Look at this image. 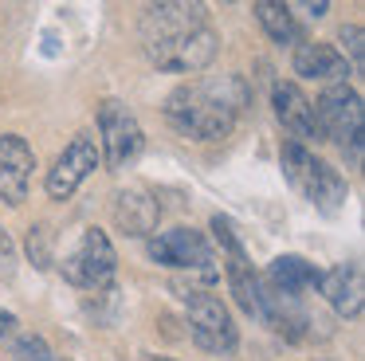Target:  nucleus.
Instances as JSON below:
<instances>
[{
    "mask_svg": "<svg viewBox=\"0 0 365 361\" xmlns=\"http://www.w3.org/2000/svg\"><path fill=\"white\" fill-rule=\"evenodd\" d=\"M252 91L240 75H208L177 86L165 98V118L177 133L197 141H220L232 133L236 114L247 106Z\"/></svg>",
    "mask_w": 365,
    "mask_h": 361,
    "instance_id": "nucleus-1",
    "label": "nucleus"
},
{
    "mask_svg": "<svg viewBox=\"0 0 365 361\" xmlns=\"http://www.w3.org/2000/svg\"><path fill=\"white\" fill-rule=\"evenodd\" d=\"M283 173L310 204H318L322 212H338L341 200H346V177L334 169L330 161L314 157L307 146L299 141H283Z\"/></svg>",
    "mask_w": 365,
    "mask_h": 361,
    "instance_id": "nucleus-2",
    "label": "nucleus"
},
{
    "mask_svg": "<svg viewBox=\"0 0 365 361\" xmlns=\"http://www.w3.org/2000/svg\"><path fill=\"white\" fill-rule=\"evenodd\" d=\"M361 94L354 86L338 83V86H326L314 102V122L318 133L326 141H338L341 149L349 153V161H361Z\"/></svg>",
    "mask_w": 365,
    "mask_h": 361,
    "instance_id": "nucleus-3",
    "label": "nucleus"
},
{
    "mask_svg": "<svg viewBox=\"0 0 365 361\" xmlns=\"http://www.w3.org/2000/svg\"><path fill=\"white\" fill-rule=\"evenodd\" d=\"M181 298H185V314H189L192 342H197L200 350H208V353H220V357L236 353L240 334H236V322H232L228 306H224L216 295L200 290V287H189Z\"/></svg>",
    "mask_w": 365,
    "mask_h": 361,
    "instance_id": "nucleus-4",
    "label": "nucleus"
},
{
    "mask_svg": "<svg viewBox=\"0 0 365 361\" xmlns=\"http://www.w3.org/2000/svg\"><path fill=\"white\" fill-rule=\"evenodd\" d=\"M59 267H63V279L71 287L103 290V287H110L114 271H118V255H114V243L103 228H87Z\"/></svg>",
    "mask_w": 365,
    "mask_h": 361,
    "instance_id": "nucleus-5",
    "label": "nucleus"
},
{
    "mask_svg": "<svg viewBox=\"0 0 365 361\" xmlns=\"http://www.w3.org/2000/svg\"><path fill=\"white\" fill-rule=\"evenodd\" d=\"M150 259L158 267L169 271H192L205 283L216 279V255L208 248V240L197 228H173V232H161L150 240Z\"/></svg>",
    "mask_w": 365,
    "mask_h": 361,
    "instance_id": "nucleus-6",
    "label": "nucleus"
},
{
    "mask_svg": "<svg viewBox=\"0 0 365 361\" xmlns=\"http://www.w3.org/2000/svg\"><path fill=\"white\" fill-rule=\"evenodd\" d=\"M142 51H145V59H150L158 71L197 75V71H205L208 63L216 59V51H220V36H216L212 28H200V31H189V36L165 39V44H150V47H142Z\"/></svg>",
    "mask_w": 365,
    "mask_h": 361,
    "instance_id": "nucleus-7",
    "label": "nucleus"
},
{
    "mask_svg": "<svg viewBox=\"0 0 365 361\" xmlns=\"http://www.w3.org/2000/svg\"><path fill=\"white\" fill-rule=\"evenodd\" d=\"M208 28V8L197 0H161V4H145L138 31H142V47L165 44V39L189 36V31Z\"/></svg>",
    "mask_w": 365,
    "mask_h": 361,
    "instance_id": "nucleus-8",
    "label": "nucleus"
},
{
    "mask_svg": "<svg viewBox=\"0 0 365 361\" xmlns=\"http://www.w3.org/2000/svg\"><path fill=\"white\" fill-rule=\"evenodd\" d=\"M98 138H103V153L98 157H106L110 169H126L145 146V133L138 126V118L114 98L103 102V110H98Z\"/></svg>",
    "mask_w": 365,
    "mask_h": 361,
    "instance_id": "nucleus-9",
    "label": "nucleus"
},
{
    "mask_svg": "<svg viewBox=\"0 0 365 361\" xmlns=\"http://www.w3.org/2000/svg\"><path fill=\"white\" fill-rule=\"evenodd\" d=\"M98 161H103V157H98V141L91 138V133L71 138L63 146V153H59L48 169V196L51 200H71L75 188L98 169Z\"/></svg>",
    "mask_w": 365,
    "mask_h": 361,
    "instance_id": "nucleus-10",
    "label": "nucleus"
},
{
    "mask_svg": "<svg viewBox=\"0 0 365 361\" xmlns=\"http://www.w3.org/2000/svg\"><path fill=\"white\" fill-rule=\"evenodd\" d=\"M36 169V153L20 133H0V200L24 204L28 200V177Z\"/></svg>",
    "mask_w": 365,
    "mask_h": 361,
    "instance_id": "nucleus-11",
    "label": "nucleus"
},
{
    "mask_svg": "<svg viewBox=\"0 0 365 361\" xmlns=\"http://www.w3.org/2000/svg\"><path fill=\"white\" fill-rule=\"evenodd\" d=\"M271 106H275V118L283 122V130L291 133V141H322L314 122V102L299 91L294 83H275L271 86Z\"/></svg>",
    "mask_w": 365,
    "mask_h": 361,
    "instance_id": "nucleus-12",
    "label": "nucleus"
},
{
    "mask_svg": "<svg viewBox=\"0 0 365 361\" xmlns=\"http://www.w3.org/2000/svg\"><path fill=\"white\" fill-rule=\"evenodd\" d=\"M110 216H114V224H118V232L142 240V235L158 232L161 204H158V196L142 193V188H122V193H114V200H110Z\"/></svg>",
    "mask_w": 365,
    "mask_h": 361,
    "instance_id": "nucleus-13",
    "label": "nucleus"
},
{
    "mask_svg": "<svg viewBox=\"0 0 365 361\" xmlns=\"http://www.w3.org/2000/svg\"><path fill=\"white\" fill-rule=\"evenodd\" d=\"M318 290L326 295V302L341 314V318H357L365 306V279H361V263H338L318 279Z\"/></svg>",
    "mask_w": 365,
    "mask_h": 361,
    "instance_id": "nucleus-14",
    "label": "nucleus"
},
{
    "mask_svg": "<svg viewBox=\"0 0 365 361\" xmlns=\"http://www.w3.org/2000/svg\"><path fill=\"white\" fill-rule=\"evenodd\" d=\"M294 75L302 78H322V83H346L349 67L330 44H294Z\"/></svg>",
    "mask_w": 365,
    "mask_h": 361,
    "instance_id": "nucleus-15",
    "label": "nucleus"
},
{
    "mask_svg": "<svg viewBox=\"0 0 365 361\" xmlns=\"http://www.w3.org/2000/svg\"><path fill=\"white\" fill-rule=\"evenodd\" d=\"M318 279H322V271H318L314 263H307L302 255H279V259H271L267 279H263V283H267L271 290H279V295L302 298L307 290L318 287Z\"/></svg>",
    "mask_w": 365,
    "mask_h": 361,
    "instance_id": "nucleus-16",
    "label": "nucleus"
},
{
    "mask_svg": "<svg viewBox=\"0 0 365 361\" xmlns=\"http://www.w3.org/2000/svg\"><path fill=\"white\" fill-rule=\"evenodd\" d=\"M224 275H228V290L240 302V310L263 318V279L252 271L247 255H224Z\"/></svg>",
    "mask_w": 365,
    "mask_h": 361,
    "instance_id": "nucleus-17",
    "label": "nucleus"
},
{
    "mask_svg": "<svg viewBox=\"0 0 365 361\" xmlns=\"http://www.w3.org/2000/svg\"><path fill=\"white\" fill-rule=\"evenodd\" d=\"M252 12H255V20L263 24V31H267L279 47L299 44V24H294V16H291V4H279V0H255Z\"/></svg>",
    "mask_w": 365,
    "mask_h": 361,
    "instance_id": "nucleus-18",
    "label": "nucleus"
},
{
    "mask_svg": "<svg viewBox=\"0 0 365 361\" xmlns=\"http://www.w3.org/2000/svg\"><path fill=\"white\" fill-rule=\"evenodd\" d=\"M338 44H341V59L349 55V63L346 67L349 71H361V63H365V31L357 28V24H341L338 28Z\"/></svg>",
    "mask_w": 365,
    "mask_h": 361,
    "instance_id": "nucleus-19",
    "label": "nucleus"
},
{
    "mask_svg": "<svg viewBox=\"0 0 365 361\" xmlns=\"http://www.w3.org/2000/svg\"><path fill=\"white\" fill-rule=\"evenodd\" d=\"M212 235H216V243L224 248V255H247L244 243H240V235H236V224H232L228 216H220V212L212 216Z\"/></svg>",
    "mask_w": 365,
    "mask_h": 361,
    "instance_id": "nucleus-20",
    "label": "nucleus"
},
{
    "mask_svg": "<svg viewBox=\"0 0 365 361\" xmlns=\"http://www.w3.org/2000/svg\"><path fill=\"white\" fill-rule=\"evenodd\" d=\"M28 259H32L36 267H51V243H48V228L36 224L32 232H28Z\"/></svg>",
    "mask_w": 365,
    "mask_h": 361,
    "instance_id": "nucleus-21",
    "label": "nucleus"
},
{
    "mask_svg": "<svg viewBox=\"0 0 365 361\" xmlns=\"http://www.w3.org/2000/svg\"><path fill=\"white\" fill-rule=\"evenodd\" d=\"M12 361H51V350L43 337H20L16 345H12Z\"/></svg>",
    "mask_w": 365,
    "mask_h": 361,
    "instance_id": "nucleus-22",
    "label": "nucleus"
},
{
    "mask_svg": "<svg viewBox=\"0 0 365 361\" xmlns=\"http://www.w3.org/2000/svg\"><path fill=\"white\" fill-rule=\"evenodd\" d=\"M12 263H16V243L0 228V275H12Z\"/></svg>",
    "mask_w": 365,
    "mask_h": 361,
    "instance_id": "nucleus-23",
    "label": "nucleus"
},
{
    "mask_svg": "<svg viewBox=\"0 0 365 361\" xmlns=\"http://www.w3.org/2000/svg\"><path fill=\"white\" fill-rule=\"evenodd\" d=\"M16 326H20V322H16V314L0 310V337H12V334H16Z\"/></svg>",
    "mask_w": 365,
    "mask_h": 361,
    "instance_id": "nucleus-24",
    "label": "nucleus"
},
{
    "mask_svg": "<svg viewBox=\"0 0 365 361\" xmlns=\"http://www.w3.org/2000/svg\"><path fill=\"white\" fill-rule=\"evenodd\" d=\"M299 8H302L307 16H314V20H318V16H326V12H330V4H326V0H314V4L307 0V4H299Z\"/></svg>",
    "mask_w": 365,
    "mask_h": 361,
    "instance_id": "nucleus-25",
    "label": "nucleus"
},
{
    "mask_svg": "<svg viewBox=\"0 0 365 361\" xmlns=\"http://www.w3.org/2000/svg\"><path fill=\"white\" fill-rule=\"evenodd\" d=\"M145 361H173V357H145Z\"/></svg>",
    "mask_w": 365,
    "mask_h": 361,
    "instance_id": "nucleus-26",
    "label": "nucleus"
}]
</instances>
